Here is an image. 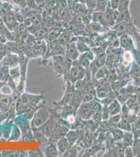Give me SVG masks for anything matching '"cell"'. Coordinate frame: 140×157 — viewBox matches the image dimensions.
I'll use <instances>...</instances> for the list:
<instances>
[{
	"label": "cell",
	"instance_id": "cell-1",
	"mask_svg": "<svg viewBox=\"0 0 140 157\" xmlns=\"http://www.w3.org/2000/svg\"><path fill=\"white\" fill-rule=\"evenodd\" d=\"M50 116V109L46 105L43 106L36 111L32 119L30 126L32 128H38L41 127L46 123Z\"/></svg>",
	"mask_w": 140,
	"mask_h": 157
},
{
	"label": "cell",
	"instance_id": "cell-2",
	"mask_svg": "<svg viewBox=\"0 0 140 157\" xmlns=\"http://www.w3.org/2000/svg\"><path fill=\"white\" fill-rule=\"evenodd\" d=\"M85 75V70L79 63L78 59L73 61L72 66L68 73V80L74 84L77 81L84 78Z\"/></svg>",
	"mask_w": 140,
	"mask_h": 157
},
{
	"label": "cell",
	"instance_id": "cell-3",
	"mask_svg": "<svg viewBox=\"0 0 140 157\" xmlns=\"http://www.w3.org/2000/svg\"><path fill=\"white\" fill-rule=\"evenodd\" d=\"M2 17L4 24L10 32H14L17 29L20 23L17 21L14 14L12 12L8 13Z\"/></svg>",
	"mask_w": 140,
	"mask_h": 157
},
{
	"label": "cell",
	"instance_id": "cell-4",
	"mask_svg": "<svg viewBox=\"0 0 140 157\" xmlns=\"http://www.w3.org/2000/svg\"><path fill=\"white\" fill-rule=\"evenodd\" d=\"M85 91L83 89L75 90L73 97L71 98L69 104L73 107L75 111H77L83 101L84 95Z\"/></svg>",
	"mask_w": 140,
	"mask_h": 157
},
{
	"label": "cell",
	"instance_id": "cell-5",
	"mask_svg": "<svg viewBox=\"0 0 140 157\" xmlns=\"http://www.w3.org/2000/svg\"><path fill=\"white\" fill-rule=\"evenodd\" d=\"M66 55L72 61L78 59L80 55L78 48L76 47V41L71 40V41L66 45Z\"/></svg>",
	"mask_w": 140,
	"mask_h": 157
},
{
	"label": "cell",
	"instance_id": "cell-6",
	"mask_svg": "<svg viewBox=\"0 0 140 157\" xmlns=\"http://www.w3.org/2000/svg\"><path fill=\"white\" fill-rule=\"evenodd\" d=\"M12 95H6L0 93V111L7 115V113L12 102Z\"/></svg>",
	"mask_w": 140,
	"mask_h": 157
},
{
	"label": "cell",
	"instance_id": "cell-7",
	"mask_svg": "<svg viewBox=\"0 0 140 157\" xmlns=\"http://www.w3.org/2000/svg\"><path fill=\"white\" fill-rule=\"evenodd\" d=\"M77 114L84 120H86L92 114L91 103L88 102H83L77 109Z\"/></svg>",
	"mask_w": 140,
	"mask_h": 157
},
{
	"label": "cell",
	"instance_id": "cell-8",
	"mask_svg": "<svg viewBox=\"0 0 140 157\" xmlns=\"http://www.w3.org/2000/svg\"><path fill=\"white\" fill-rule=\"evenodd\" d=\"M1 62L9 69L16 67L19 66L18 55L17 54L9 53Z\"/></svg>",
	"mask_w": 140,
	"mask_h": 157
},
{
	"label": "cell",
	"instance_id": "cell-9",
	"mask_svg": "<svg viewBox=\"0 0 140 157\" xmlns=\"http://www.w3.org/2000/svg\"><path fill=\"white\" fill-rule=\"evenodd\" d=\"M48 143V145L44 148V157H58L60 155V153L57 147V141H49Z\"/></svg>",
	"mask_w": 140,
	"mask_h": 157
},
{
	"label": "cell",
	"instance_id": "cell-10",
	"mask_svg": "<svg viewBox=\"0 0 140 157\" xmlns=\"http://www.w3.org/2000/svg\"><path fill=\"white\" fill-rule=\"evenodd\" d=\"M22 52L29 59L41 56L39 51L35 47L30 46L25 43L22 46Z\"/></svg>",
	"mask_w": 140,
	"mask_h": 157
},
{
	"label": "cell",
	"instance_id": "cell-11",
	"mask_svg": "<svg viewBox=\"0 0 140 157\" xmlns=\"http://www.w3.org/2000/svg\"><path fill=\"white\" fill-rule=\"evenodd\" d=\"M120 45L123 48L127 50L131 51L133 49V39L129 35L127 34H122L120 38Z\"/></svg>",
	"mask_w": 140,
	"mask_h": 157
},
{
	"label": "cell",
	"instance_id": "cell-12",
	"mask_svg": "<svg viewBox=\"0 0 140 157\" xmlns=\"http://www.w3.org/2000/svg\"><path fill=\"white\" fill-rule=\"evenodd\" d=\"M104 16L108 29H112L115 24L113 16V10L110 7V4L104 13Z\"/></svg>",
	"mask_w": 140,
	"mask_h": 157
},
{
	"label": "cell",
	"instance_id": "cell-13",
	"mask_svg": "<svg viewBox=\"0 0 140 157\" xmlns=\"http://www.w3.org/2000/svg\"><path fill=\"white\" fill-rule=\"evenodd\" d=\"M54 73L57 75H63V77H66L68 75L69 71L66 69V67L62 64L56 63L52 61L50 64Z\"/></svg>",
	"mask_w": 140,
	"mask_h": 157
},
{
	"label": "cell",
	"instance_id": "cell-14",
	"mask_svg": "<svg viewBox=\"0 0 140 157\" xmlns=\"http://www.w3.org/2000/svg\"><path fill=\"white\" fill-rule=\"evenodd\" d=\"M57 147L60 155H63L70 148V144L66 137L61 138L57 141Z\"/></svg>",
	"mask_w": 140,
	"mask_h": 157
},
{
	"label": "cell",
	"instance_id": "cell-15",
	"mask_svg": "<svg viewBox=\"0 0 140 157\" xmlns=\"http://www.w3.org/2000/svg\"><path fill=\"white\" fill-rule=\"evenodd\" d=\"M92 21L100 24V25L103 26V27L108 29L107 27L105 21L104 16V13L94 11V12L92 13Z\"/></svg>",
	"mask_w": 140,
	"mask_h": 157
},
{
	"label": "cell",
	"instance_id": "cell-16",
	"mask_svg": "<svg viewBox=\"0 0 140 157\" xmlns=\"http://www.w3.org/2000/svg\"><path fill=\"white\" fill-rule=\"evenodd\" d=\"M9 70L8 67L0 62V81L6 83L10 78Z\"/></svg>",
	"mask_w": 140,
	"mask_h": 157
},
{
	"label": "cell",
	"instance_id": "cell-17",
	"mask_svg": "<svg viewBox=\"0 0 140 157\" xmlns=\"http://www.w3.org/2000/svg\"><path fill=\"white\" fill-rule=\"evenodd\" d=\"M71 39L72 37L71 34L67 33H63L60 34L58 38H57V42L59 44L66 47V45L71 41Z\"/></svg>",
	"mask_w": 140,
	"mask_h": 157
},
{
	"label": "cell",
	"instance_id": "cell-18",
	"mask_svg": "<svg viewBox=\"0 0 140 157\" xmlns=\"http://www.w3.org/2000/svg\"><path fill=\"white\" fill-rule=\"evenodd\" d=\"M35 141L46 142L48 141V138L39 128H32Z\"/></svg>",
	"mask_w": 140,
	"mask_h": 157
},
{
	"label": "cell",
	"instance_id": "cell-19",
	"mask_svg": "<svg viewBox=\"0 0 140 157\" xmlns=\"http://www.w3.org/2000/svg\"><path fill=\"white\" fill-rule=\"evenodd\" d=\"M109 6V0H97L95 12L104 13Z\"/></svg>",
	"mask_w": 140,
	"mask_h": 157
},
{
	"label": "cell",
	"instance_id": "cell-20",
	"mask_svg": "<svg viewBox=\"0 0 140 157\" xmlns=\"http://www.w3.org/2000/svg\"><path fill=\"white\" fill-rule=\"evenodd\" d=\"M66 138H67L70 144V147L73 146L76 143L78 138V133L77 131L70 130L69 131L66 135Z\"/></svg>",
	"mask_w": 140,
	"mask_h": 157
},
{
	"label": "cell",
	"instance_id": "cell-21",
	"mask_svg": "<svg viewBox=\"0 0 140 157\" xmlns=\"http://www.w3.org/2000/svg\"><path fill=\"white\" fill-rule=\"evenodd\" d=\"M76 45L78 52L80 54H83L85 52H88L89 50V46L85 41H82L81 40L78 39L76 40Z\"/></svg>",
	"mask_w": 140,
	"mask_h": 157
},
{
	"label": "cell",
	"instance_id": "cell-22",
	"mask_svg": "<svg viewBox=\"0 0 140 157\" xmlns=\"http://www.w3.org/2000/svg\"><path fill=\"white\" fill-rule=\"evenodd\" d=\"M12 8L11 4L7 2L0 4V17H2L8 13L12 12Z\"/></svg>",
	"mask_w": 140,
	"mask_h": 157
},
{
	"label": "cell",
	"instance_id": "cell-23",
	"mask_svg": "<svg viewBox=\"0 0 140 157\" xmlns=\"http://www.w3.org/2000/svg\"><path fill=\"white\" fill-rule=\"evenodd\" d=\"M108 109H109V114L112 116L119 113L121 110L120 106L119 104L115 100L110 104Z\"/></svg>",
	"mask_w": 140,
	"mask_h": 157
},
{
	"label": "cell",
	"instance_id": "cell-24",
	"mask_svg": "<svg viewBox=\"0 0 140 157\" xmlns=\"http://www.w3.org/2000/svg\"><path fill=\"white\" fill-rule=\"evenodd\" d=\"M21 151L19 150H3L1 151L2 157H20Z\"/></svg>",
	"mask_w": 140,
	"mask_h": 157
},
{
	"label": "cell",
	"instance_id": "cell-25",
	"mask_svg": "<svg viewBox=\"0 0 140 157\" xmlns=\"http://www.w3.org/2000/svg\"><path fill=\"white\" fill-rule=\"evenodd\" d=\"M48 29L45 28H40L34 34V36L38 39H44L49 34Z\"/></svg>",
	"mask_w": 140,
	"mask_h": 157
},
{
	"label": "cell",
	"instance_id": "cell-26",
	"mask_svg": "<svg viewBox=\"0 0 140 157\" xmlns=\"http://www.w3.org/2000/svg\"><path fill=\"white\" fill-rule=\"evenodd\" d=\"M84 4L87 8L89 12L92 13L96 9L97 0H86Z\"/></svg>",
	"mask_w": 140,
	"mask_h": 157
},
{
	"label": "cell",
	"instance_id": "cell-27",
	"mask_svg": "<svg viewBox=\"0 0 140 157\" xmlns=\"http://www.w3.org/2000/svg\"><path fill=\"white\" fill-rule=\"evenodd\" d=\"M21 139L20 140L22 141H35L32 128L30 129L25 134L21 135Z\"/></svg>",
	"mask_w": 140,
	"mask_h": 157
},
{
	"label": "cell",
	"instance_id": "cell-28",
	"mask_svg": "<svg viewBox=\"0 0 140 157\" xmlns=\"http://www.w3.org/2000/svg\"><path fill=\"white\" fill-rule=\"evenodd\" d=\"M9 54L7 48V45L6 43H2L0 41V61L4 59L8 54Z\"/></svg>",
	"mask_w": 140,
	"mask_h": 157
},
{
	"label": "cell",
	"instance_id": "cell-29",
	"mask_svg": "<svg viewBox=\"0 0 140 157\" xmlns=\"http://www.w3.org/2000/svg\"><path fill=\"white\" fill-rule=\"evenodd\" d=\"M28 152V157H44V154L40 149L35 150H29Z\"/></svg>",
	"mask_w": 140,
	"mask_h": 157
},
{
	"label": "cell",
	"instance_id": "cell-30",
	"mask_svg": "<svg viewBox=\"0 0 140 157\" xmlns=\"http://www.w3.org/2000/svg\"><path fill=\"white\" fill-rule=\"evenodd\" d=\"M124 0H109L110 6L112 10H118Z\"/></svg>",
	"mask_w": 140,
	"mask_h": 157
},
{
	"label": "cell",
	"instance_id": "cell-31",
	"mask_svg": "<svg viewBox=\"0 0 140 157\" xmlns=\"http://www.w3.org/2000/svg\"><path fill=\"white\" fill-rule=\"evenodd\" d=\"M112 135L114 136V138L115 140H118L121 139L123 136V133L122 130L119 129H115L112 131Z\"/></svg>",
	"mask_w": 140,
	"mask_h": 157
},
{
	"label": "cell",
	"instance_id": "cell-32",
	"mask_svg": "<svg viewBox=\"0 0 140 157\" xmlns=\"http://www.w3.org/2000/svg\"><path fill=\"white\" fill-rule=\"evenodd\" d=\"M86 84V81L85 79L83 78L76 81L74 84V86L75 89L79 90L84 89Z\"/></svg>",
	"mask_w": 140,
	"mask_h": 157
},
{
	"label": "cell",
	"instance_id": "cell-33",
	"mask_svg": "<svg viewBox=\"0 0 140 157\" xmlns=\"http://www.w3.org/2000/svg\"><path fill=\"white\" fill-rule=\"evenodd\" d=\"M1 93L4 94L12 95L13 93L12 90L6 84L2 86V89L1 90Z\"/></svg>",
	"mask_w": 140,
	"mask_h": 157
},
{
	"label": "cell",
	"instance_id": "cell-34",
	"mask_svg": "<svg viewBox=\"0 0 140 157\" xmlns=\"http://www.w3.org/2000/svg\"><path fill=\"white\" fill-rule=\"evenodd\" d=\"M91 103V109L92 113H95L98 111H99L100 109H101V105L100 104L97 102H93Z\"/></svg>",
	"mask_w": 140,
	"mask_h": 157
},
{
	"label": "cell",
	"instance_id": "cell-35",
	"mask_svg": "<svg viewBox=\"0 0 140 157\" xmlns=\"http://www.w3.org/2000/svg\"><path fill=\"white\" fill-rule=\"evenodd\" d=\"M133 55L134 56L135 59L138 63V64L140 66V51L138 50H133Z\"/></svg>",
	"mask_w": 140,
	"mask_h": 157
},
{
	"label": "cell",
	"instance_id": "cell-36",
	"mask_svg": "<svg viewBox=\"0 0 140 157\" xmlns=\"http://www.w3.org/2000/svg\"><path fill=\"white\" fill-rule=\"evenodd\" d=\"M109 114V112L108 109L105 108L103 110V113H101V117L103 118V120H106L108 119Z\"/></svg>",
	"mask_w": 140,
	"mask_h": 157
},
{
	"label": "cell",
	"instance_id": "cell-37",
	"mask_svg": "<svg viewBox=\"0 0 140 157\" xmlns=\"http://www.w3.org/2000/svg\"><path fill=\"white\" fill-rule=\"evenodd\" d=\"M66 1H67V6L69 7L70 9L75 3L78 2V0H66Z\"/></svg>",
	"mask_w": 140,
	"mask_h": 157
},
{
	"label": "cell",
	"instance_id": "cell-38",
	"mask_svg": "<svg viewBox=\"0 0 140 157\" xmlns=\"http://www.w3.org/2000/svg\"><path fill=\"white\" fill-rule=\"evenodd\" d=\"M125 153H126V156H128V157L132 156V151L131 149L129 147L126 149Z\"/></svg>",
	"mask_w": 140,
	"mask_h": 157
},
{
	"label": "cell",
	"instance_id": "cell-39",
	"mask_svg": "<svg viewBox=\"0 0 140 157\" xmlns=\"http://www.w3.org/2000/svg\"><path fill=\"white\" fill-rule=\"evenodd\" d=\"M134 73H135L136 75H138L139 74H140V67H138L137 65H135L134 67Z\"/></svg>",
	"mask_w": 140,
	"mask_h": 157
},
{
	"label": "cell",
	"instance_id": "cell-40",
	"mask_svg": "<svg viewBox=\"0 0 140 157\" xmlns=\"http://www.w3.org/2000/svg\"><path fill=\"white\" fill-rule=\"evenodd\" d=\"M99 75H100V76H99L98 78H103V77H104V72H103L102 70H99V71L98 72V73H97V75H96V78L98 77Z\"/></svg>",
	"mask_w": 140,
	"mask_h": 157
},
{
	"label": "cell",
	"instance_id": "cell-41",
	"mask_svg": "<svg viewBox=\"0 0 140 157\" xmlns=\"http://www.w3.org/2000/svg\"><path fill=\"white\" fill-rule=\"evenodd\" d=\"M136 125V127L140 129V118L137 120V122H136V125Z\"/></svg>",
	"mask_w": 140,
	"mask_h": 157
},
{
	"label": "cell",
	"instance_id": "cell-42",
	"mask_svg": "<svg viewBox=\"0 0 140 157\" xmlns=\"http://www.w3.org/2000/svg\"><path fill=\"white\" fill-rule=\"evenodd\" d=\"M6 84V82H1V81H0V92H1V90L2 89V86H4V85Z\"/></svg>",
	"mask_w": 140,
	"mask_h": 157
},
{
	"label": "cell",
	"instance_id": "cell-43",
	"mask_svg": "<svg viewBox=\"0 0 140 157\" xmlns=\"http://www.w3.org/2000/svg\"><path fill=\"white\" fill-rule=\"evenodd\" d=\"M86 1V0H78V2L84 4Z\"/></svg>",
	"mask_w": 140,
	"mask_h": 157
},
{
	"label": "cell",
	"instance_id": "cell-44",
	"mask_svg": "<svg viewBox=\"0 0 140 157\" xmlns=\"http://www.w3.org/2000/svg\"><path fill=\"white\" fill-rule=\"evenodd\" d=\"M3 23V20H2V18H1V17H0V25L1 24H2Z\"/></svg>",
	"mask_w": 140,
	"mask_h": 157
},
{
	"label": "cell",
	"instance_id": "cell-45",
	"mask_svg": "<svg viewBox=\"0 0 140 157\" xmlns=\"http://www.w3.org/2000/svg\"><path fill=\"white\" fill-rule=\"evenodd\" d=\"M0 157H2V156H1V151H0Z\"/></svg>",
	"mask_w": 140,
	"mask_h": 157
}]
</instances>
